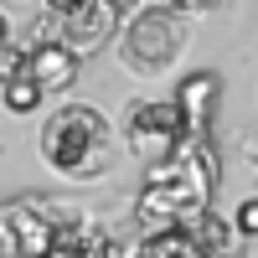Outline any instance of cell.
I'll return each instance as SVG.
<instances>
[{
  "instance_id": "6da1fadb",
  "label": "cell",
  "mask_w": 258,
  "mask_h": 258,
  "mask_svg": "<svg viewBox=\"0 0 258 258\" xmlns=\"http://www.w3.org/2000/svg\"><path fill=\"white\" fill-rule=\"evenodd\" d=\"M222 160L217 145L191 135L170 160L145 170V186L135 197V227L140 238H155V232H176V227H197L212 212V191H217Z\"/></svg>"
},
{
  "instance_id": "7a4b0ae2",
  "label": "cell",
  "mask_w": 258,
  "mask_h": 258,
  "mask_svg": "<svg viewBox=\"0 0 258 258\" xmlns=\"http://www.w3.org/2000/svg\"><path fill=\"white\" fill-rule=\"evenodd\" d=\"M36 150H41V160H47L52 176L78 181V186L109 176V170H114V155H119L109 114H103L98 103H78V98H73V103H57V109L41 119Z\"/></svg>"
},
{
  "instance_id": "3957f363",
  "label": "cell",
  "mask_w": 258,
  "mask_h": 258,
  "mask_svg": "<svg viewBox=\"0 0 258 258\" xmlns=\"http://www.w3.org/2000/svg\"><path fill=\"white\" fill-rule=\"evenodd\" d=\"M191 47V16L165 6V0H145L140 11L124 16L119 26V62L135 78H160L181 62V52Z\"/></svg>"
},
{
  "instance_id": "277c9868",
  "label": "cell",
  "mask_w": 258,
  "mask_h": 258,
  "mask_svg": "<svg viewBox=\"0 0 258 258\" xmlns=\"http://www.w3.org/2000/svg\"><path fill=\"white\" fill-rule=\"evenodd\" d=\"M124 140H129V150H135L140 160L160 165V160H170V155L191 140V129H186L181 103H176V98H160V103H129V114H124Z\"/></svg>"
},
{
  "instance_id": "5b68a950",
  "label": "cell",
  "mask_w": 258,
  "mask_h": 258,
  "mask_svg": "<svg viewBox=\"0 0 258 258\" xmlns=\"http://www.w3.org/2000/svg\"><path fill=\"white\" fill-rule=\"evenodd\" d=\"M176 103H181L191 135H197V140H212V114H217V103H222V78L212 73V68L186 73L181 88H176Z\"/></svg>"
},
{
  "instance_id": "8992f818",
  "label": "cell",
  "mask_w": 258,
  "mask_h": 258,
  "mask_svg": "<svg viewBox=\"0 0 258 258\" xmlns=\"http://www.w3.org/2000/svg\"><path fill=\"white\" fill-rule=\"evenodd\" d=\"M36 83H41V93H62V88H73L78 73H83V52H73L68 41H41V47L31 52V68H26Z\"/></svg>"
},
{
  "instance_id": "52a82bcc",
  "label": "cell",
  "mask_w": 258,
  "mask_h": 258,
  "mask_svg": "<svg viewBox=\"0 0 258 258\" xmlns=\"http://www.w3.org/2000/svg\"><path fill=\"white\" fill-rule=\"evenodd\" d=\"M129 258H212L207 243L197 238V227H176V232H155V238H140V248Z\"/></svg>"
},
{
  "instance_id": "ba28073f",
  "label": "cell",
  "mask_w": 258,
  "mask_h": 258,
  "mask_svg": "<svg viewBox=\"0 0 258 258\" xmlns=\"http://www.w3.org/2000/svg\"><path fill=\"white\" fill-rule=\"evenodd\" d=\"M41 83L31 78V73H21L16 83H6V88H0V103H6V114H36L41 109Z\"/></svg>"
},
{
  "instance_id": "9c48e42d",
  "label": "cell",
  "mask_w": 258,
  "mask_h": 258,
  "mask_svg": "<svg viewBox=\"0 0 258 258\" xmlns=\"http://www.w3.org/2000/svg\"><path fill=\"white\" fill-rule=\"evenodd\" d=\"M26 68H31V52H21V47H11V41H6V47H0V88L16 83Z\"/></svg>"
},
{
  "instance_id": "30bf717a",
  "label": "cell",
  "mask_w": 258,
  "mask_h": 258,
  "mask_svg": "<svg viewBox=\"0 0 258 258\" xmlns=\"http://www.w3.org/2000/svg\"><path fill=\"white\" fill-rule=\"evenodd\" d=\"M232 227H238V238H258V197H243L232 207Z\"/></svg>"
},
{
  "instance_id": "8fae6325",
  "label": "cell",
  "mask_w": 258,
  "mask_h": 258,
  "mask_svg": "<svg viewBox=\"0 0 258 258\" xmlns=\"http://www.w3.org/2000/svg\"><path fill=\"white\" fill-rule=\"evenodd\" d=\"M41 6H47V16H52L57 26H62V21H73L83 6H88V0H41Z\"/></svg>"
},
{
  "instance_id": "7c38bea8",
  "label": "cell",
  "mask_w": 258,
  "mask_h": 258,
  "mask_svg": "<svg viewBox=\"0 0 258 258\" xmlns=\"http://www.w3.org/2000/svg\"><path fill=\"white\" fill-rule=\"evenodd\" d=\"M165 6H176V11H217V6H227V0H165Z\"/></svg>"
},
{
  "instance_id": "4fadbf2b",
  "label": "cell",
  "mask_w": 258,
  "mask_h": 258,
  "mask_svg": "<svg viewBox=\"0 0 258 258\" xmlns=\"http://www.w3.org/2000/svg\"><path fill=\"white\" fill-rule=\"evenodd\" d=\"M11 41V21H6V11H0V47Z\"/></svg>"
},
{
  "instance_id": "5bb4252c",
  "label": "cell",
  "mask_w": 258,
  "mask_h": 258,
  "mask_svg": "<svg viewBox=\"0 0 258 258\" xmlns=\"http://www.w3.org/2000/svg\"><path fill=\"white\" fill-rule=\"evenodd\" d=\"M114 6H119V11H140L145 0H114Z\"/></svg>"
}]
</instances>
